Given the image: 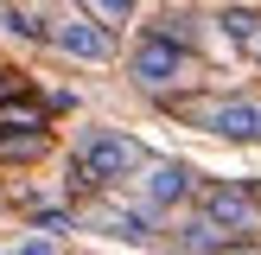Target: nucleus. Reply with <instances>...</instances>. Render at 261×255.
Returning a JSON list of instances; mask_svg holds the SVG:
<instances>
[{"label": "nucleus", "mask_w": 261, "mask_h": 255, "mask_svg": "<svg viewBox=\"0 0 261 255\" xmlns=\"http://www.w3.org/2000/svg\"><path fill=\"white\" fill-rule=\"evenodd\" d=\"M0 26H7L13 38H45V26H38L32 13H7V19H0Z\"/></svg>", "instance_id": "nucleus-10"}, {"label": "nucleus", "mask_w": 261, "mask_h": 255, "mask_svg": "<svg viewBox=\"0 0 261 255\" xmlns=\"http://www.w3.org/2000/svg\"><path fill=\"white\" fill-rule=\"evenodd\" d=\"M223 255H261V249H223Z\"/></svg>", "instance_id": "nucleus-13"}, {"label": "nucleus", "mask_w": 261, "mask_h": 255, "mask_svg": "<svg viewBox=\"0 0 261 255\" xmlns=\"http://www.w3.org/2000/svg\"><path fill=\"white\" fill-rule=\"evenodd\" d=\"M255 51H261V45H255Z\"/></svg>", "instance_id": "nucleus-14"}, {"label": "nucleus", "mask_w": 261, "mask_h": 255, "mask_svg": "<svg viewBox=\"0 0 261 255\" xmlns=\"http://www.w3.org/2000/svg\"><path fill=\"white\" fill-rule=\"evenodd\" d=\"M198 121L223 140H261V102L255 96H223L211 109H198Z\"/></svg>", "instance_id": "nucleus-4"}, {"label": "nucleus", "mask_w": 261, "mask_h": 255, "mask_svg": "<svg viewBox=\"0 0 261 255\" xmlns=\"http://www.w3.org/2000/svg\"><path fill=\"white\" fill-rule=\"evenodd\" d=\"M191 166H178V160H160V166H147V204L153 211H172V204H185L191 198Z\"/></svg>", "instance_id": "nucleus-5"}, {"label": "nucleus", "mask_w": 261, "mask_h": 255, "mask_svg": "<svg viewBox=\"0 0 261 255\" xmlns=\"http://www.w3.org/2000/svg\"><path fill=\"white\" fill-rule=\"evenodd\" d=\"M204 217H211V223H223L229 236H242V230L255 223V204H249V191H236V185H217L211 198H204Z\"/></svg>", "instance_id": "nucleus-6"}, {"label": "nucleus", "mask_w": 261, "mask_h": 255, "mask_svg": "<svg viewBox=\"0 0 261 255\" xmlns=\"http://www.w3.org/2000/svg\"><path fill=\"white\" fill-rule=\"evenodd\" d=\"M89 7H96L102 19H127V13H134V0H89Z\"/></svg>", "instance_id": "nucleus-11"}, {"label": "nucleus", "mask_w": 261, "mask_h": 255, "mask_svg": "<svg viewBox=\"0 0 261 255\" xmlns=\"http://www.w3.org/2000/svg\"><path fill=\"white\" fill-rule=\"evenodd\" d=\"M178 249H185V255H223V249H229V230L211 223V217H198V223L178 230Z\"/></svg>", "instance_id": "nucleus-7"}, {"label": "nucleus", "mask_w": 261, "mask_h": 255, "mask_svg": "<svg viewBox=\"0 0 261 255\" xmlns=\"http://www.w3.org/2000/svg\"><path fill=\"white\" fill-rule=\"evenodd\" d=\"M223 32L236 38V45H261V13H249V7H229V13H223Z\"/></svg>", "instance_id": "nucleus-9"}, {"label": "nucleus", "mask_w": 261, "mask_h": 255, "mask_svg": "<svg viewBox=\"0 0 261 255\" xmlns=\"http://www.w3.org/2000/svg\"><path fill=\"white\" fill-rule=\"evenodd\" d=\"M45 38L64 51V58H83V64H109V58H115L109 26L83 19V13H64V19H51V32H45Z\"/></svg>", "instance_id": "nucleus-3"}, {"label": "nucleus", "mask_w": 261, "mask_h": 255, "mask_svg": "<svg viewBox=\"0 0 261 255\" xmlns=\"http://www.w3.org/2000/svg\"><path fill=\"white\" fill-rule=\"evenodd\" d=\"M127 70H134V83H140V89H172V83H185L191 51L178 45L172 32H147V38L134 45V58H127Z\"/></svg>", "instance_id": "nucleus-1"}, {"label": "nucleus", "mask_w": 261, "mask_h": 255, "mask_svg": "<svg viewBox=\"0 0 261 255\" xmlns=\"http://www.w3.org/2000/svg\"><path fill=\"white\" fill-rule=\"evenodd\" d=\"M96 223L109 230V236H134V242H140V236H153L140 211H96Z\"/></svg>", "instance_id": "nucleus-8"}, {"label": "nucleus", "mask_w": 261, "mask_h": 255, "mask_svg": "<svg viewBox=\"0 0 261 255\" xmlns=\"http://www.w3.org/2000/svg\"><path fill=\"white\" fill-rule=\"evenodd\" d=\"M13 255H58V249H51L45 236H32V242H19V249H13Z\"/></svg>", "instance_id": "nucleus-12"}, {"label": "nucleus", "mask_w": 261, "mask_h": 255, "mask_svg": "<svg viewBox=\"0 0 261 255\" xmlns=\"http://www.w3.org/2000/svg\"><path fill=\"white\" fill-rule=\"evenodd\" d=\"M76 166L89 172V185H115V178H127L140 166V147L127 134H83V147H76Z\"/></svg>", "instance_id": "nucleus-2"}]
</instances>
